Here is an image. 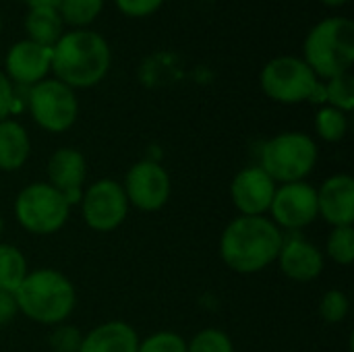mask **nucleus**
<instances>
[{"label":"nucleus","instance_id":"obj_1","mask_svg":"<svg viewBox=\"0 0 354 352\" xmlns=\"http://www.w3.org/2000/svg\"><path fill=\"white\" fill-rule=\"evenodd\" d=\"M282 243V230L268 216H239L220 237V257L232 272L257 274L278 259Z\"/></svg>","mask_w":354,"mask_h":352},{"label":"nucleus","instance_id":"obj_2","mask_svg":"<svg viewBox=\"0 0 354 352\" xmlns=\"http://www.w3.org/2000/svg\"><path fill=\"white\" fill-rule=\"evenodd\" d=\"M108 41L91 29H73L52 46V73L71 89L97 85L110 71Z\"/></svg>","mask_w":354,"mask_h":352},{"label":"nucleus","instance_id":"obj_3","mask_svg":"<svg viewBox=\"0 0 354 352\" xmlns=\"http://www.w3.org/2000/svg\"><path fill=\"white\" fill-rule=\"evenodd\" d=\"M12 297L17 303V311L41 326L64 324L77 305L73 282L62 272H56L52 268L29 272Z\"/></svg>","mask_w":354,"mask_h":352},{"label":"nucleus","instance_id":"obj_4","mask_svg":"<svg viewBox=\"0 0 354 352\" xmlns=\"http://www.w3.org/2000/svg\"><path fill=\"white\" fill-rule=\"evenodd\" d=\"M303 60L317 79L351 73L354 62V23L348 17H328L305 37Z\"/></svg>","mask_w":354,"mask_h":352},{"label":"nucleus","instance_id":"obj_5","mask_svg":"<svg viewBox=\"0 0 354 352\" xmlns=\"http://www.w3.org/2000/svg\"><path fill=\"white\" fill-rule=\"evenodd\" d=\"M317 156V143L309 135L301 131H286L263 145L259 168H263L276 185L301 183L313 172Z\"/></svg>","mask_w":354,"mask_h":352},{"label":"nucleus","instance_id":"obj_6","mask_svg":"<svg viewBox=\"0 0 354 352\" xmlns=\"http://www.w3.org/2000/svg\"><path fill=\"white\" fill-rule=\"evenodd\" d=\"M71 214L64 195L48 183L27 185L15 199V218L31 234L48 237L58 232Z\"/></svg>","mask_w":354,"mask_h":352},{"label":"nucleus","instance_id":"obj_7","mask_svg":"<svg viewBox=\"0 0 354 352\" xmlns=\"http://www.w3.org/2000/svg\"><path fill=\"white\" fill-rule=\"evenodd\" d=\"M261 89L280 104L309 102L319 79L311 66L299 56H276L261 71Z\"/></svg>","mask_w":354,"mask_h":352},{"label":"nucleus","instance_id":"obj_8","mask_svg":"<svg viewBox=\"0 0 354 352\" xmlns=\"http://www.w3.org/2000/svg\"><path fill=\"white\" fill-rule=\"evenodd\" d=\"M29 112L37 127L48 133L68 131L79 116V102L75 89L58 79H44L29 89Z\"/></svg>","mask_w":354,"mask_h":352},{"label":"nucleus","instance_id":"obj_9","mask_svg":"<svg viewBox=\"0 0 354 352\" xmlns=\"http://www.w3.org/2000/svg\"><path fill=\"white\" fill-rule=\"evenodd\" d=\"M81 214L85 224L95 232L116 230L129 214V201L122 185L114 178H100L91 183L83 189Z\"/></svg>","mask_w":354,"mask_h":352},{"label":"nucleus","instance_id":"obj_10","mask_svg":"<svg viewBox=\"0 0 354 352\" xmlns=\"http://www.w3.org/2000/svg\"><path fill=\"white\" fill-rule=\"evenodd\" d=\"M122 189L129 205L141 212H158L168 203L172 183L162 164L153 160H141L129 168Z\"/></svg>","mask_w":354,"mask_h":352},{"label":"nucleus","instance_id":"obj_11","mask_svg":"<svg viewBox=\"0 0 354 352\" xmlns=\"http://www.w3.org/2000/svg\"><path fill=\"white\" fill-rule=\"evenodd\" d=\"M272 222L278 228L301 230L319 218L317 212V189L305 180L280 185L270 205Z\"/></svg>","mask_w":354,"mask_h":352},{"label":"nucleus","instance_id":"obj_12","mask_svg":"<svg viewBox=\"0 0 354 352\" xmlns=\"http://www.w3.org/2000/svg\"><path fill=\"white\" fill-rule=\"evenodd\" d=\"M278 185L259 166L241 170L230 185V199L241 216H266Z\"/></svg>","mask_w":354,"mask_h":352},{"label":"nucleus","instance_id":"obj_13","mask_svg":"<svg viewBox=\"0 0 354 352\" xmlns=\"http://www.w3.org/2000/svg\"><path fill=\"white\" fill-rule=\"evenodd\" d=\"M6 77L10 83L35 85L46 79L52 68V48L39 46L31 39H21L10 46L6 54Z\"/></svg>","mask_w":354,"mask_h":352},{"label":"nucleus","instance_id":"obj_14","mask_svg":"<svg viewBox=\"0 0 354 352\" xmlns=\"http://www.w3.org/2000/svg\"><path fill=\"white\" fill-rule=\"evenodd\" d=\"M317 212L334 228L353 226L354 180L348 174H334L317 189Z\"/></svg>","mask_w":354,"mask_h":352},{"label":"nucleus","instance_id":"obj_15","mask_svg":"<svg viewBox=\"0 0 354 352\" xmlns=\"http://www.w3.org/2000/svg\"><path fill=\"white\" fill-rule=\"evenodd\" d=\"M278 266L282 274L295 282H311L324 272V253L317 245L305 241L303 237L284 239L278 253Z\"/></svg>","mask_w":354,"mask_h":352},{"label":"nucleus","instance_id":"obj_16","mask_svg":"<svg viewBox=\"0 0 354 352\" xmlns=\"http://www.w3.org/2000/svg\"><path fill=\"white\" fill-rule=\"evenodd\" d=\"M87 176L85 156L75 147H60L48 160V185L60 193L71 189H83Z\"/></svg>","mask_w":354,"mask_h":352},{"label":"nucleus","instance_id":"obj_17","mask_svg":"<svg viewBox=\"0 0 354 352\" xmlns=\"http://www.w3.org/2000/svg\"><path fill=\"white\" fill-rule=\"evenodd\" d=\"M139 336L124 322H106L83 336L79 352H137Z\"/></svg>","mask_w":354,"mask_h":352},{"label":"nucleus","instance_id":"obj_18","mask_svg":"<svg viewBox=\"0 0 354 352\" xmlns=\"http://www.w3.org/2000/svg\"><path fill=\"white\" fill-rule=\"evenodd\" d=\"M31 141L25 127L12 118L0 120V170L15 172L29 160Z\"/></svg>","mask_w":354,"mask_h":352},{"label":"nucleus","instance_id":"obj_19","mask_svg":"<svg viewBox=\"0 0 354 352\" xmlns=\"http://www.w3.org/2000/svg\"><path fill=\"white\" fill-rule=\"evenodd\" d=\"M27 39L52 48L64 33V23L56 8H29L25 17Z\"/></svg>","mask_w":354,"mask_h":352},{"label":"nucleus","instance_id":"obj_20","mask_svg":"<svg viewBox=\"0 0 354 352\" xmlns=\"http://www.w3.org/2000/svg\"><path fill=\"white\" fill-rule=\"evenodd\" d=\"M27 274L29 270L25 255L15 245L0 243V290L15 295Z\"/></svg>","mask_w":354,"mask_h":352},{"label":"nucleus","instance_id":"obj_21","mask_svg":"<svg viewBox=\"0 0 354 352\" xmlns=\"http://www.w3.org/2000/svg\"><path fill=\"white\" fill-rule=\"evenodd\" d=\"M104 8V0H62L58 6L64 25L75 29H85L91 25Z\"/></svg>","mask_w":354,"mask_h":352},{"label":"nucleus","instance_id":"obj_22","mask_svg":"<svg viewBox=\"0 0 354 352\" xmlns=\"http://www.w3.org/2000/svg\"><path fill=\"white\" fill-rule=\"evenodd\" d=\"M315 131L328 143L342 141L346 131H348L346 112H342L338 108H332V106L319 108V112L315 114Z\"/></svg>","mask_w":354,"mask_h":352},{"label":"nucleus","instance_id":"obj_23","mask_svg":"<svg viewBox=\"0 0 354 352\" xmlns=\"http://www.w3.org/2000/svg\"><path fill=\"white\" fill-rule=\"evenodd\" d=\"M326 87V104L338 108L342 112H351L354 106V79L351 73L336 75L324 83Z\"/></svg>","mask_w":354,"mask_h":352},{"label":"nucleus","instance_id":"obj_24","mask_svg":"<svg viewBox=\"0 0 354 352\" xmlns=\"http://www.w3.org/2000/svg\"><path fill=\"white\" fill-rule=\"evenodd\" d=\"M326 253L338 266H351L354 259V228L353 226H338L330 232L326 243Z\"/></svg>","mask_w":354,"mask_h":352},{"label":"nucleus","instance_id":"obj_25","mask_svg":"<svg viewBox=\"0 0 354 352\" xmlns=\"http://www.w3.org/2000/svg\"><path fill=\"white\" fill-rule=\"evenodd\" d=\"M187 352H234L230 336L218 328H205L197 332L191 342H187Z\"/></svg>","mask_w":354,"mask_h":352},{"label":"nucleus","instance_id":"obj_26","mask_svg":"<svg viewBox=\"0 0 354 352\" xmlns=\"http://www.w3.org/2000/svg\"><path fill=\"white\" fill-rule=\"evenodd\" d=\"M351 309L348 297L342 290H328L319 301V315L326 324H340L346 319Z\"/></svg>","mask_w":354,"mask_h":352},{"label":"nucleus","instance_id":"obj_27","mask_svg":"<svg viewBox=\"0 0 354 352\" xmlns=\"http://www.w3.org/2000/svg\"><path fill=\"white\" fill-rule=\"evenodd\" d=\"M137 352H187V340L176 332H156L139 342Z\"/></svg>","mask_w":354,"mask_h":352},{"label":"nucleus","instance_id":"obj_28","mask_svg":"<svg viewBox=\"0 0 354 352\" xmlns=\"http://www.w3.org/2000/svg\"><path fill=\"white\" fill-rule=\"evenodd\" d=\"M48 342H50V349L54 352H79L81 342H83V334L75 326L58 324L54 328V332L50 334Z\"/></svg>","mask_w":354,"mask_h":352},{"label":"nucleus","instance_id":"obj_29","mask_svg":"<svg viewBox=\"0 0 354 352\" xmlns=\"http://www.w3.org/2000/svg\"><path fill=\"white\" fill-rule=\"evenodd\" d=\"M118 10L127 17H149L153 15L162 4L164 0H114Z\"/></svg>","mask_w":354,"mask_h":352},{"label":"nucleus","instance_id":"obj_30","mask_svg":"<svg viewBox=\"0 0 354 352\" xmlns=\"http://www.w3.org/2000/svg\"><path fill=\"white\" fill-rule=\"evenodd\" d=\"M15 87L10 83V79L4 75V71H0V120H6L12 112H15Z\"/></svg>","mask_w":354,"mask_h":352},{"label":"nucleus","instance_id":"obj_31","mask_svg":"<svg viewBox=\"0 0 354 352\" xmlns=\"http://www.w3.org/2000/svg\"><path fill=\"white\" fill-rule=\"evenodd\" d=\"M17 315V303L15 297L10 293L0 290V326L12 322V317Z\"/></svg>","mask_w":354,"mask_h":352},{"label":"nucleus","instance_id":"obj_32","mask_svg":"<svg viewBox=\"0 0 354 352\" xmlns=\"http://www.w3.org/2000/svg\"><path fill=\"white\" fill-rule=\"evenodd\" d=\"M29 4V8H56L60 6L62 0H25Z\"/></svg>","mask_w":354,"mask_h":352},{"label":"nucleus","instance_id":"obj_33","mask_svg":"<svg viewBox=\"0 0 354 352\" xmlns=\"http://www.w3.org/2000/svg\"><path fill=\"white\" fill-rule=\"evenodd\" d=\"M324 4H328V6H342L344 2H348V0H322Z\"/></svg>","mask_w":354,"mask_h":352},{"label":"nucleus","instance_id":"obj_34","mask_svg":"<svg viewBox=\"0 0 354 352\" xmlns=\"http://www.w3.org/2000/svg\"><path fill=\"white\" fill-rule=\"evenodd\" d=\"M2 228H4V222H2V216H0V234H2Z\"/></svg>","mask_w":354,"mask_h":352},{"label":"nucleus","instance_id":"obj_35","mask_svg":"<svg viewBox=\"0 0 354 352\" xmlns=\"http://www.w3.org/2000/svg\"><path fill=\"white\" fill-rule=\"evenodd\" d=\"M0 27H2V23H0Z\"/></svg>","mask_w":354,"mask_h":352}]
</instances>
